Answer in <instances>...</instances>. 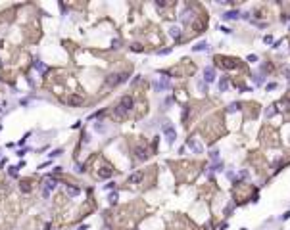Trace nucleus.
I'll return each instance as SVG.
<instances>
[{
  "mask_svg": "<svg viewBox=\"0 0 290 230\" xmlns=\"http://www.w3.org/2000/svg\"><path fill=\"white\" fill-rule=\"evenodd\" d=\"M127 77H129L127 73H113V75L108 77V85L110 86H116V85H119V82H125Z\"/></svg>",
  "mask_w": 290,
  "mask_h": 230,
  "instance_id": "obj_2",
  "label": "nucleus"
},
{
  "mask_svg": "<svg viewBox=\"0 0 290 230\" xmlns=\"http://www.w3.org/2000/svg\"><path fill=\"white\" fill-rule=\"evenodd\" d=\"M136 157H139V159H146V157H148V151H146L144 148L136 150Z\"/></svg>",
  "mask_w": 290,
  "mask_h": 230,
  "instance_id": "obj_17",
  "label": "nucleus"
},
{
  "mask_svg": "<svg viewBox=\"0 0 290 230\" xmlns=\"http://www.w3.org/2000/svg\"><path fill=\"white\" fill-rule=\"evenodd\" d=\"M246 59H248V62H250V63H256V62H257V56H254V54H250V56H248Z\"/></svg>",
  "mask_w": 290,
  "mask_h": 230,
  "instance_id": "obj_23",
  "label": "nucleus"
},
{
  "mask_svg": "<svg viewBox=\"0 0 290 230\" xmlns=\"http://www.w3.org/2000/svg\"><path fill=\"white\" fill-rule=\"evenodd\" d=\"M94 128H96V131H98V132H104V125H96Z\"/></svg>",
  "mask_w": 290,
  "mask_h": 230,
  "instance_id": "obj_31",
  "label": "nucleus"
},
{
  "mask_svg": "<svg viewBox=\"0 0 290 230\" xmlns=\"http://www.w3.org/2000/svg\"><path fill=\"white\" fill-rule=\"evenodd\" d=\"M217 65L223 67V69H236L240 63H238L236 58H221V62L217 63Z\"/></svg>",
  "mask_w": 290,
  "mask_h": 230,
  "instance_id": "obj_1",
  "label": "nucleus"
},
{
  "mask_svg": "<svg viewBox=\"0 0 290 230\" xmlns=\"http://www.w3.org/2000/svg\"><path fill=\"white\" fill-rule=\"evenodd\" d=\"M209 157L211 159H219V150H211L209 151Z\"/></svg>",
  "mask_w": 290,
  "mask_h": 230,
  "instance_id": "obj_22",
  "label": "nucleus"
},
{
  "mask_svg": "<svg viewBox=\"0 0 290 230\" xmlns=\"http://www.w3.org/2000/svg\"><path fill=\"white\" fill-rule=\"evenodd\" d=\"M186 119H188V108L183 109V123H186Z\"/></svg>",
  "mask_w": 290,
  "mask_h": 230,
  "instance_id": "obj_24",
  "label": "nucleus"
},
{
  "mask_svg": "<svg viewBox=\"0 0 290 230\" xmlns=\"http://www.w3.org/2000/svg\"><path fill=\"white\" fill-rule=\"evenodd\" d=\"M98 177H100V178H108V177H112V169H110V167H104L102 171L98 173Z\"/></svg>",
  "mask_w": 290,
  "mask_h": 230,
  "instance_id": "obj_12",
  "label": "nucleus"
},
{
  "mask_svg": "<svg viewBox=\"0 0 290 230\" xmlns=\"http://www.w3.org/2000/svg\"><path fill=\"white\" fill-rule=\"evenodd\" d=\"M54 188H56V182H54V180H48V182H46V186H44V190H48V192H50V190H54Z\"/></svg>",
  "mask_w": 290,
  "mask_h": 230,
  "instance_id": "obj_21",
  "label": "nucleus"
},
{
  "mask_svg": "<svg viewBox=\"0 0 290 230\" xmlns=\"http://www.w3.org/2000/svg\"><path fill=\"white\" fill-rule=\"evenodd\" d=\"M165 88H169V81H167V79H162V81H156V82H154V90H156V92H162V90H165Z\"/></svg>",
  "mask_w": 290,
  "mask_h": 230,
  "instance_id": "obj_8",
  "label": "nucleus"
},
{
  "mask_svg": "<svg viewBox=\"0 0 290 230\" xmlns=\"http://www.w3.org/2000/svg\"><path fill=\"white\" fill-rule=\"evenodd\" d=\"M277 88V82H271V85H267V90H275Z\"/></svg>",
  "mask_w": 290,
  "mask_h": 230,
  "instance_id": "obj_29",
  "label": "nucleus"
},
{
  "mask_svg": "<svg viewBox=\"0 0 290 230\" xmlns=\"http://www.w3.org/2000/svg\"><path fill=\"white\" fill-rule=\"evenodd\" d=\"M229 88V77H221L219 79V92H227Z\"/></svg>",
  "mask_w": 290,
  "mask_h": 230,
  "instance_id": "obj_10",
  "label": "nucleus"
},
{
  "mask_svg": "<svg viewBox=\"0 0 290 230\" xmlns=\"http://www.w3.org/2000/svg\"><path fill=\"white\" fill-rule=\"evenodd\" d=\"M204 81L206 82H213L215 81V69L213 67H206L204 69Z\"/></svg>",
  "mask_w": 290,
  "mask_h": 230,
  "instance_id": "obj_7",
  "label": "nucleus"
},
{
  "mask_svg": "<svg viewBox=\"0 0 290 230\" xmlns=\"http://www.w3.org/2000/svg\"><path fill=\"white\" fill-rule=\"evenodd\" d=\"M238 109H240V102H234V104H231V105L227 108V111L231 113V111H238Z\"/></svg>",
  "mask_w": 290,
  "mask_h": 230,
  "instance_id": "obj_18",
  "label": "nucleus"
},
{
  "mask_svg": "<svg viewBox=\"0 0 290 230\" xmlns=\"http://www.w3.org/2000/svg\"><path fill=\"white\" fill-rule=\"evenodd\" d=\"M117 201V194H110V203H116Z\"/></svg>",
  "mask_w": 290,
  "mask_h": 230,
  "instance_id": "obj_27",
  "label": "nucleus"
},
{
  "mask_svg": "<svg viewBox=\"0 0 290 230\" xmlns=\"http://www.w3.org/2000/svg\"><path fill=\"white\" fill-rule=\"evenodd\" d=\"M104 188H106V190H113V188H116V182H108V184H104Z\"/></svg>",
  "mask_w": 290,
  "mask_h": 230,
  "instance_id": "obj_25",
  "label": "nucleus"
},
{
  "mask_svg": "<svg viewBox=\"0 0 290 230\" xmlns=\"http://www.w3.org/2000/svg\"><path fill=\"white\" fill-rule=\"evenodd\" d=\"M169 35H171L173 39H181V29H179V27H171V29H169Z\"/></svg>",
  "mask_w": 290,
  "mask_h": 230,
  "instance_id": "obj_13",
  "label": "nucleus"
},
{
  "mask_svg": "<svg viewBox=\"0 0 290 230\" xmlns=\"http://www.w3.org/2000/svg\"><path fill=\"white\" fill-rule=\"evenodd\" d=\"M171 52V48H163V50H160V54H162V56H165V54H169Z\"/></svg>",
  "mask_w": 290,
  "mask_h": 230,
  "instance_id": "obj_30",
  "label": "nucleus"
},
{
  "mask_svg": "<svg viewBox=\"0 0 290 230\" xmlns=\"http://www.w3.org/2000/svg\"><path fill=\"white\" fill-rule=\"evenodd\" d=\"M240 17V13H238V10H231V12H225L223 13V19L229 21V19H238Z\"/></svg>",
  "mask_w": 290,
  "mask_h": 230,
  "instance_id": "obj_9",
  "label": "nucleus"
},
{
  "mask_svg": "<svg viewBox=\"0 0 290 230\" xmlns=\"http://www.w3.org/2000/svg\"><path fill=\"white\" fill-rule=\"evenodd\" d=\"M186 146L194 151V154H204V146H202L196 138H188V140H186Z\"/></svg>",
  "mask_w": 290,
  "mask_h": 230,
  "instance_id": "obj_3",
  "label": "nucleus"
},
{
  "mask_svg": "<svg viewBox=\"0 0 290 230\" xmlns=\"http://www.w3.org/2000/svg\"><path fill=\"white\" fill-rule=\"evenodd\" d=\"M133 105H135V102H133V98L131 96H123L121 98V104H119V108L123 109V111H129V109H133Z\"/></svg>",
  "mask_w": 290,
  "mask_h": 230,
  "instance_id": "obj_5",
  "label": "nucleus"
},
{
  "mask_svg": "<svg viewBox=\"0 0 290 230\" xmlns=\"http://www.w3.org/2000/svg\"><path fill=\"white\" fill-rule=\"evenodd\" d=\"M192 17H194V8H190V6H186L185 10L181 12V21L183 23H188L192 19Z\"/></svg>",
  "mask_w": 290,
  "mask_h": 230,
  "instance_id": "obj_6",
  "label": "nucleus"
},
{
  "mask_svg": "<svg viewBox=\"0 0 290 230\" xmlns=\"http://www.w3.org/2000/svg\"><path fill=\"white\" fill-rule=\"evenodd\" d=\"M8 173H10V177H16V174H17V167H10Z\"/></svg>",
  "mask_w": 290,
  "mask_h": 230,
  "instance_id": "obj_26",
  "label": "nucleus"
},
{
  "mask_svg": "<svg viewBox=\"0 0 290 230\" xmlns=\"http://www.w3.org/2000/svg\"><path fill=\"white\" fill-rule=\"evenodd\" d=\"M142 177H144V173H142V171H139V173H135L131 178H129V182H131V184H139V182L142 180Z\"/></svg>",
  "mask_w": 290,
  "mask_h": 230,
  "instance_id": "obj_11",
  "label": "nucleus"
},
{
  "mask_svg": "<svg viewBox=\"0 0 290 230\" xmlns=\"http://www.w3.org/2000/svg\"><path fill=\"white\" fill-rule=\"evenodd\" d=\"M19 188H21V192H25V194L31 190V186H29V182H27V180H21V186Z\"/></svg>",
  "mask_w": 290,
  "mask_h": 230,
  "instance_id": "obj_20",
  "label": "nucleus"
},
{
  "mask_svg": "<svg viewBox=\"0 0 290 230\" xmlns=\"http://www.w3.org/2000/svg\"><path fill=\"white\" fill-rule=\"evenodd\" d=\"M163 132H165V140L169 142V144H173L175 138H177V132H175V128L171 125H163Z\"/></svg>",
  "mask_w": 290,
  "mask_h": 230,
  "instance_id": "obj_4",
  "label": "nucleus"
},
{
  "mask_svg": "<svg viewBox=\"0 0 290 230\" xmlns=\"http://www.w3.org/2000/svg\"><path fill=\"white\" fill-rule=\"evenodd\" d=\"M66 190H67V196H77V194H79V188H77V186H67L66 188Z\"/></svg>",
  "mask_w": 290,
  "mask_h": 230,
  "instance_id": "obj_16",
  "label": "nucleus"
},
{
  "mask_svg": "<svg viewBox=\"0 0 290 230\" xmlns=\"http://www.w3.org/2000/svg\"><path fill=\"white\" fill-rule=\"evenodd\" d=\"M131 48H133V50H135V52H142V46H140V44H133V46H131Z\"/></svg>",
  "mask_w": 290,
  "mask_h": 230,
  "instance_id": "obj_28",
  "label": "nucleus"
},
{
  "mask_svg": "<svg viewBox=\"0 0 290 230\" xmlns=\"http://www.w3.org/2000/svg\"><path fill=\"white\" fill-rule=\"evenodd\" d=\"M198 88H202V90H206V82H200V81H198Z\"/></svg>",
  "mask_w": 290,
  "mask_h": 230,
  "instance_id": "obj_32",
  "label": "nucleus"
},
{
  "mask_svg": "<svg viewBox=\"0 0 290 230\" xmlns=\"http://www.w3.org/2000/svg\"><path fill=\"white\" fill-rule=\"evenodd\" d=\"M254 81H256V85H263V82H265V75H263V73H256Z\"/></svg>",
  "mask_w": 290,
  "mask_h": 230,
  "instance_id": "obj_14",
  "label": "nucleus"
},
{
  "mask_svg": "<svg viewBox=\"0 0 290 230\" xmlns=\"http://www.w3.org/2000/svg\"><path fill=\"white\" fill-rule=\"evenodd\" d=\"M83 102V98H79V96H71V98H69V104L71 105H79Z\"/></svg>",
  "mask_w": 290,
  "mask_h": 230,
  "instance_id": "obj_19",
  "label": "nucleus"
},
{
  "mask_svg": "<svg viewBox=\"0 0 290 230\" xmlns=\"http://www.w3.org/2000/svg\"><path fill=\"white\" fill-rule=\"evenodd\" d=\"M60 154H62V150H56V151H52L50 155H52V157H56V155H60Z\"/></svg>",
  "mask_w": 290,
  "mask_h": 230,
  "instance_id": "obj_33",
  "label": "nucleus"
},
{
  "mask_svg": "<svg viewBox=\"0 0 290 230\" xmlns=\"http://www.w3.org/2000/svg\"><path fill=\"white\" fill-rule=\"evenodd\" d=\"M192 50H194V52H200V50H208V42H198V44L192 46Z\"/></svg>",
  "mask_w": 290,
  "mask_h": 230,
  "instance_id": "obj_15",
  "label": "nucleus"
}]
</instances>
